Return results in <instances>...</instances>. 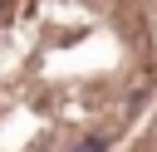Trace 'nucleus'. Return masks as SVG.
Instances as JSON below:
<instances>
[{
	"label": "nucleus",
	"mask_w": 157,
	"mask_h": 152,
	"mask_svg": "<svg viewBox=\"0 0 157 152\" xmlns=\"http://www.w3.org/2000/svg\"><path fill=\"white\" fill-rule=\"evenodd\" d=\"M103 147H108V137H83L74 152H103Z\"/></svg>",
	"instance_id": "f257e3e1"
},
{
	"label": "nucleus",
	"mask_w": 157,
	"mask_h": 152,
	"mask_svg": "<svg viewBox=\"0 0 157 152\" xmlns=\"http://www.w3.org/2000/svg\"><path fill=\"white\" fill-rule=\"evenodd\" d=\"M0 5H5V0H0Z\"/></svg>",
	"instance_id": "f03ea898"
}]
</instances>
